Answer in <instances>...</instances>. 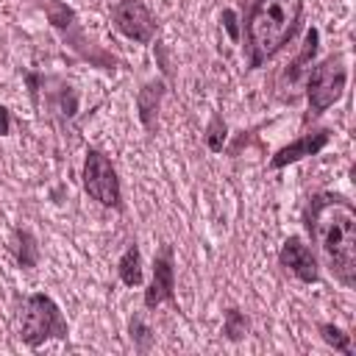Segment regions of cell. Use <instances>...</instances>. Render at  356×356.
<instances>
[{
	"label": "cell",
	"instance_id": "obj_1",
	"mask_svg": "<svg viewBox=\"0 0 356 356\" xmlns=\"http://www.w3.org/2000/svg\"><path fill=\"white\" fill-rule=\"evenodd\" d=\"M303 220L320 253L325 256L331 275L342 286H353L356 284V211L350 200L334 192H320L309 197Z\"/></svg>",
	"mask_w": 356,
	"mask_h": 356
},
{
	"label": "cell",
	"instance_id": "obj_15",
	"mask_svg": "<svg viewBox=\"0 0 356 356\" xmlns=\"http://www.w3.org/2000/svg\"><path fill=\"white\" fill-rule=\"evenodd\" d=\"M17 259H19L22 267L36 264V242L28 231H17Z\"/></svg>",
	"mask_w": 356,
	"mask_h": 356
},
{
	"label": "cell",
	"instance_id": "obj_3",
	"mask_svg": "<svg viewBox=\"0 0 356 356\" xmlns=\"http://www.w3.org/2000/svg\"><path fill=\"white\" fill-rule=\"evenodd\" d=\"M19 337L31 348H39L44 339H64L67 337V320L50 295L33 292L25 300L22 320H19Z\"/></svg>",
	"mask_w": 356,
	"mask_h": 356
},
{
	"label": "cell",
	"instance_id": "obj_6",
	"mask_svg": "<svg viewBox=\"0 0 356 356\" xmlns=\"http://www.w3.org/2000/svg\"><path fill=\"white\" fill-rule=\"evenodd\" d=\"M111 19L122 36L142 42V44H147L156 33V19L142 0H117L111 6Z\"/></svg>",
	"mask_w": 356,
	"mask_h": 356
},
{
	"label": "cell",
	"instance_id": "obj_10",
	"mask_svg": "<svg viewBox=\"0 0 356 356\" xmlns=\"http://www.w3.org/2000/svg\"><path fill=\"white\" fill-rule=\"evenodd\" d=\"M161 95H164V83H161V81H150V83H145V89L139 92L136 103H139V117H142L145 128H153V117H156V111H159Z\"/></svg>",
	"mask_w": 356,
	"mask_h": 356
},
{
	"label": "cell",
	"instance_id": "obj_19",
	"mask_svg": "<svg viewBox=\"0 0 356 356\" xmlns=\"http://www.w3.org/2000/svg\"><path fill=\"white\" fill-rule=\"evenodd\" d=\"M11 131V117H8V108L0 106V136H6Z\"/></svg>",
	"mask_w": 356,
	"mask_h": 356
},
{
	"label": "cell",
	"instance_id": "obj_11",
	"mask_svg": "<svg viewBox=\"0 0 356 356\" xmlns=\"http://www.w3.org/2000/svg\"><path fill=\"white\" fill-rule=\"evenodd\" d=\"M120 278L125 286H139L142 284V253L136 245H131L122 259H120Z\"/></svg>",
	"mask_w": 356,
	"mask_h": 356
},
{
	"label": "cell",
	"instance_id": "obj_5",
	"mask_svg": "<svg viewBox=\"0 0 356 356\" xmlns=\"http://www.w3.org/2000/svg\"><path fill=\"white\" fill-rule=\"evenodd\" d=\"M83 189L100 206H111V209H120L122 206L120 178H117L111 161L100 150H89L86 153V161H83Z\"/></svg>",
	"mask_w": 356,
	"mask_h": 356
},
{
	"label": "cell",
	"instance_id": "obj_7",
	"mask_svg": "<svg viewBox=\"0 0 356 356\" xmlns=\"http://www.w3.org/2000/svg\"><path fill=\"white\" fill-rule=\"evenodd\" d=\"M175 295V267H172V248L161 245L153 259V281L145 289V306L156 309L164 300H172Z\"/></svg>",
	"mask_w": 356,
	"mask_h": 356
},
{
	"label": "cell",
	"instance_id": "obj_2",
	"mask_svg": "<svg viewBox=\"0 0 356 356\" xmlns=\"http://www.w3.org/2000/svg\"><path fill=\"white\" fill-rule=\"evenodd\" d=\"M303 0H253L248 14V53L250 70L270 61L298 31Z\"/></svg>",
	"mask_w": 356,
	"mask_h": 356
},
{
	"label": "cell",
	"instance_id": "obj_13",
	"mask_svg": "<svg viewBox=\"0 0 356 356\" xmlns=\"http://www.w3.org/2000/svg\"><path fill=\"white\" fill-rule=\"evenodd\" d=\"M317 44H320V33H317V28H309V31H306V39H303V50H300V56L295 58L289 78H295V75L303 70V64L314 58V53H317Z\"/></svg>",
	"mask_w": 356,
	"mask_h": 356
},
{
	"label": "cell",
	"instance_id": "obj_16",
	"mask_svg": "<svg viewBox=\"0 0 356 356\" xmlns=\"http://www.w3.org/2000/svg\"><path fill=\"white\" fill-rule=\"evenodd\" d=\"M206 145H209V150H211V153H220V150H222V145H225V122H222L220 117H214V120H211V125H209V136H206Z\"/></svg>",
	"mask_w": 356,
	"mask_h": 356
},
{
	"label": "cell",
	"instance_id": "obj_18",
	"mask_svg": "<svg viewBox=\"0 0 356 356\" xmlns=\"http://www.w3.org/2000/svg\"><path fill=\"white\" fill-rule=\"evenodd\" d=\"M220 19H222V25H225V31H228V36H231L234 42H239V25H236V14H234L231 8H225Z\"/></svg>",
	"mask_w": 356,
	"mask_h": 356
},
{
	"label": "cell",
	"instance_id": "obj_17",
	"mask_svg": "<svg viewBox=\"0 0 356 356\" xmlns=\"http://www.w3.org/2000/svg\"><path fill=\"white\" fill-rule=\"evenodd\" d=\"M131 337L139 342V348H147V342H150V328L142 325L139 317H134V320H131Z\"/></svg>",
	"mask_w": 356,
	"mask_h": 356
},
{
	"label": "cell",
	"instance_id": "obj_12",
	"mask_svg": "<svg viewBox=\"0 0 356 356\" xmlns=\"http://www.w3.org/2000/svg\"><path fill=\"white\" fill-rule=\"evenodd\" d=\"M222 334L231 339V342H239L245 334H248V320L239 309H228L225 312V323H222Z\"/></svg>",
	"mask_w": 356,
	"mask_h": 356
},
{
	"label": "cell",
	"instance_id": "obj_9",
	"mask_svg": "<svg viewBox=\"0 0 356 356\" xmlns=\"http://www.w3.org/2000/svg\"><path fill=\"white\" fill-rule=\"evenodd\" d=\"M328 139H331V134L328 131H314V134H303L300 139H295V142H289L286 147H281L275 156H273V167L275 170H281V167H286V164H295V161H300V159H306V156H314V153H320L325 145H328Z\"/></svg>",
	"mask_w": 356,
	"mask_h": 356
},
{
	"label": "cell",
	"instance_id": "obj_4",
	"mask_svg": "<svg viewBox=\"0 0 356 356\" xmlns=\"http://www.w3.org/2000/svg\"><path fill=\"white\" fill-rule=\"evenodd\" d=\"M348 70L342 56H328L309 72V86H306V100H309V114L320 117L325 108H331L342 92H345Z\"/></svg>",
	"mask_w": 356,
	"mask_h": 356
},
{
	"label": "cell",
	"instance_id": "obj_14",
	"mask_svg": "<svg viewBox=\"0 0 356 356\" xmlns=\"http://www.w3.org/2000/svg\"><path fill=\"white\" fill-rule=\"evenodd\" d=\"M320 334H323V339H325L334 350H339V353H350V334H345L339 325H334V323H323V325H320Z\"/></svg>",
	"mask_w": 356,
	"mask_h": 356
},
{
	"label": "cell",
	"instance_id": "obj_8",
	"mask_svg": "<svg viewBox=\"0 0 356 356\" xmlns=\"http://www.w3.org/2000/svg\"><path fill=\"white\" fill-rule=\"evenodd\" d=\"M278 261L284 270H289L298 281L303 284H314L320 278V270H317V256L312 253V248L300 239V236H289L284 245H281V253H278Z\"/></svg>",
	"mask_w": 356,
	"mask_h": 356
}]
</instances>
